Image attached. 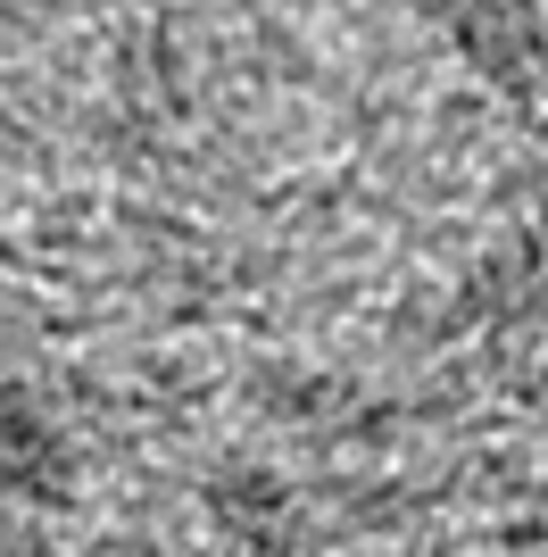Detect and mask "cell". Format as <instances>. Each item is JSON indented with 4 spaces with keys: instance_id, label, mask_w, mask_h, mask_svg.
<instances>
[{
    "instance_id": "cell-1",
    "label": "cell",
    "mask_w": 548,
    "mask_h": 557,
    "mask_svg": "<svg viewBox=\"0 0 548 557\" xmlns=\"http://www.w3.org/2000/svg\"><path fill=\"white\" fill-rule=\"evenodd\" d=\"M457 42L474 50V67H490V75H515L532 59V17H524V0H474L465 9V25H457Z\"/></svg>"
}]
</instances>
